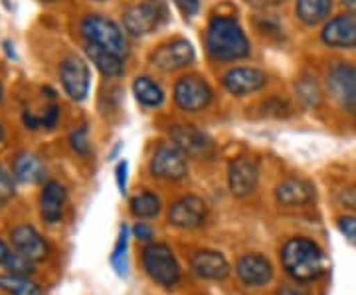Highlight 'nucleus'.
<instances>
[{
	"instance_id": "23",
	"label": "nucleus",
	"mask_w": 356,
	"mask_h": 295,
	"mask_svg": "<svg viewBox=\"0 0 356 295\" xmlns=\"http://www.w3.org/2000/svg\"><path fill=\"white\" fill-rule=\"evenodd\" d=\"M332 8V0H297L295 13L301 22L307 26H315L323 22Z\"/></svg>"
},
{
	"instance_id": "16",
	"label": "nucleus",
	"mask_w": 356,
	"mask_h": 295,
	"mask_svg": "<svg viewBox=\"0 0 356 295\" xmlns=\"http://www.w3.org/2000/svg\"><path fill=\"white\" fill-rule=\"evenodd\" d=\"M10 242H13L14 250L30 257L32 262H40L48 256V244L46 240L40 236V232L30 226V224H20L10 232Z\"/></svg>"
},
{
	"instance_id": "11",
	"label": "nucleus",
	"mask_w": 356,
	"mask_h": 295,
	"mask_svg": "<svg viewBox=\"0 0 356 295\" xmlns=\"http://www.w3.org/2000/svg\"><path fill=\"white\" fill-rule=\"evenodd\" d=\"M206 216H208V206L200 196H194V194L178 198L168 210V222L180 230L198 228L200 224H204Z\"/></svg>"
},
{
	"instance_id": "8",
	"label": "nucleus",
	"mask_w": 356,
	"mask_h": 295,
	"mask_svg": "<svg viewBox=\"0 0 356 295\" xmlns=\"http://www.w3.org/2000/svg\"><path fill=\"white\" fill-rule=\"evenodd\" d=\"M175 102L177 105L186 111V113H196L208 107L212 102V90L210 86L198 76H184L180 77L175 86Z\"/></svg>"
},
{
	"instance_id": "20",
	"label": "nucleus",
	"mask_w": 356,
	"mask_h": 295,
	"mask_svg": "<svg viewBox=\"0 0 356 295\" xmlns=\"http://www.w3.org/2000/svg\"><path fill=\"white\" fill-rule=\"evenodd\" d=\"M275 198L281 206H305L315 198V186L309 180L289 177L277 184L275 189Z\"/></svg>"
},
{
	"instance_id": "25",
	"label": "nucleus",
	"mask_w": 356,
	"mask_h": 295,
	"mask_svg": "<svg viewBox=\"0 0 356 295\" xmlns=\"http://www.w3.org/2000/svg\"><path fill=\"white\" fill-rule=\"evenodd\" d=\"M0 292L8 295H42V287L28 276L6 273L0 276Z\"/></svg>"
},
{
	"instance_id": "33",
	"label": "nucleus",
	"mask_w": 356,
	"mask_h": 295,
	"mask_svg": "<svg viewBox=\"0 0 356 295\" xmlns=\"http://www.w3.org/2000/svg\"><path fill=\"white\" fill-rule=\"evenodd\" d=\"M339 230L343 232V236L350 244H356V216L339 218Z\"/></svg>"
},
{
	"instance_id": "29",
	"label": "nucleus",
	"mask_w": 356,
	"mask_h": 295,
	"mask_svg": "<svg viewBox=\"0 0 356 295\" xmlns=\"http://www.w3.org/2000/svg\"><path fill=\"white\" fill-rule=\"evenodd\" d=\"M6 270L10 271V273H16V276H30V273H34V262L30 260V257H26L24 254H20V252H10V256L6 260Z\"/></svg>"
},
{
	"instance_id": "14",
	"label": "nucleus",
	"mask_w": 356,
	"mask_h": 295,
	"mask_svg": "<svg viewBox=\"0 0 356 295\" xmlns=\"http://www.w3.org/2000/svg\"><path fill=\"white\" fill-rule=\"evenodd\" d=\"M236 273L240 282L248 287H261L267 285L273 278V266L261 254H243L236 262Z\"/></svg>"
},
{
	"instance_id": "26",
	"label": "nucleus",
	"mask_w": 356,
	"mask_h": 295,
	"mask_svg": "<svg viewBox=\"0 0 356 295\" xmlns=\"http://www.w3.org/2000/svg\"><path fill=\"white\" fill-rule=\"evenodd\" d=\"M129 206H131L133 216L149 220L154 218V216H159V212H161V198L154 193L143 191V193L135 194V196L131 198V205Z\"/></svg>"
},
{
	"instance_id": "3",
	"label": "nucleus",
	"mask_w": 356,
	"mask_h": 295,
	"mask_svg": "<svg viewBox=\"0 0 356 295\" xmlns=\"http://www.w3.org/2000/svg\"><path fill=\"white\" fill-rule=\"evenodd\" d=\"M140 260H143V268L147 271V276L154 283L163 287H175L180 282L178 260L166 244L153 242V244L145 246Z\"/></svg>"
},
{
	"instance_id": "38",
	"label": "nucleus",
	"mask_w": 356,
	"mask_h": 295,
	"mask_svg": "<svg viewBox=\"0 0 356 295\" xmlns=\"http://www.w3.org/2000/svg\"><path fill=\"white\" fill-rule=\"evenodd\" d=\"M275 295H309L303 292L301 287H295V285H281L280 289L275 292Z\"/></svg>"
},
{
	"instance_id": "37",
	"label": "nucleus",
	"mask_w": 356,
	"mask_h": 295,
	"mask_svg": "<svg viewBox=\"0 0 356 295\" xmlns=\"http://www.w3.org/2000/svg\"><path fill=\"white\" fill-rule=\"evenodd\" d=\"M250 6H254V8H271V6H277L281 4L283 0H245Z\"/></svg>"
},
{
	"instance_id": "19",
	"label": "nucleus",
	"mask_w": 356,
	"mask_h": 295,
	"mask_svg": "<svg viewBox=\"0 0 356 295\" xmlns=\"http://www.w3.org/2000/svg\"><path fill=\"white\" fill-rule=\"evenodd\" d=\"M192 270L202 280H224L229 276V264L216 250H200L192 256Z\"/></svg>"
},
{
	"instance_id": "21",
	"label": "nucleus",
	"mask_w": 356,
	"mask_h": 295,
	"mask_svg": "<svg viewBox=\"0 0 356 295\" xmlns=\"http://www.w3.org/2000/svg\"><path fill=\"white\" fill-rule=\"evenodd\" d=\"M13 175L14 179L24 184H36L46 177V165L38 154L24 151V153L16 154L13 163Z\"/></svg>"
},
{
	"instance_id": "42",
	"label": "nucleus",
	"mask_w": 356,
	"mask_h": 295,
	"mask_svg": "<svg viewBox=\"0 0 356 295\" xmlns=\"http://www.w3.org/2000/svg\"><path fill=\"white\" fill-rule=\"evenodd\" d=\"M42 2H56V0H42Z\"/></svg>"
},
{
	"instance_id": "24",
	"label": "nucleus",
	"mask_w": 356,
	"mask_h": 295,
	"mask_svg": "<svg viewBox=\"0 0 356 295\" xmlns=\"http://www.w3.org/2000/svg\"><path fill=\"white\" fill-rule=\"evenodd\" d=\"M133 93L137 97V102L145 107H159L161 103L165 102V91L163 88L147 76H140L135 79L133 83Z\"/></svg>"
},
{
	"instance_id": "12",
	"label": "nucleus",
	"mask_w": 356,
	"mask_h": 295,
	"mask_svg": "<svg viewBox=\"0 0 356 295\" xmlns=\"http://www.w3.org/2000/svg\"><path fill=\"white\" fill-rule=\"evenodd\" d=\"M194 48L188 40L177 38L159 46L151 56V62L163 72H175L194 62Z\"/></svg>"
},
{
	"instance_id": "10",
	"label": "nucleus",
	"mask_w": 356,
	"mask_h": 295,
	"mask_svg": "<svg viewBox=\"0 0 356 295\" xmlns=\"http://www.w3.org/2000/svg\"><path fill=\"white\" fill-rule=\"evenodd\" d=\"M60 79L64 86L65 93L74 102H83L89 93V83H91V74L86 60L72 56L62 62L60 65Z\"/></svg>"
},
{
	"instance_id": "31",
	"label": "nucleus",
	"mask_w": 356,
	"mask_h": 295,
	"mask_svg": "<svg viewBox=\"0 0 356 295\" xmlns=\"http://www.w3.org/2000/svg\"><path fill=\"white\" fill-rule=\"evenodd\" d=\"M14 175H10L6 167L0 163V205L8 202L14 196Z\"/></svg>"
},
{
	"instance_id": "41",
	"label": "nucleus",
	"mask_w": 356,
	"mask_h": 295,
	"mask_svg": "<svg viewBox=\"0 0 356 295\" xmlns=\"http://www.w3.org/2000/svg\"><path fill=\"white\" fill-rule=\"evenodd\" d=\"M4 139V129H2V125H0V141Z\"/></svg>"
},
{
	"instance_id": "18",
	"label": "nucleus",
	"mask_w": 356,
	"mask_h": 295,
	"mask_svg": "<svg viewBox=\"0 0 356 295\" xmlns=\"http://www.w3.org/2000/svg\"><path fill=\"white\" fill-rule=\"evenodd\" d=\"M65 202H67V191L64 184L58 180H48L40 194V212L42 218L48 224H56L64 216Z\"/></svg>"
},
{
	"instance_id": "27",
	"label": "nucleus",
	"mask_w": 356,
	"mask_h": 295,
	"mask_svg": "<svg viewBox=\"0 0 356 295\" xmlns=\"http://www.w3.org/2000/svg\"><path fill=\"white\" fill-rule=\"evenodd\" d=\"M295 90H297L299 99L305 103L307 107H318L321 102H323V91L318 88L315 77H301L295 83Z\"/></svg>"
},
{
	"instance_id": "36",
	"label": "nucleus",
	"mask_w": 356,
	"mask_h": 295,
	"mask_svg": "<svg viewBox=\"0 0 356 295\" xmlns=\"http://www.w3.org/2000/svg\"><path fill=\"white\" fill-rule=\"evenodd\" d=\"M172 2L180 8V13L186 16H194L200 8V0H172Z\"/></svg>"
},
{
	"instance_id": "6",
	"label": "nucleus",
	"mask_w": 356,
	"mask_h": 295,
	"mask_svg": "<svg viewBox=\"0 0 356 295\" xmlns=\"http://www.w3.org/2000/svg\"><path fill=\"white\" fill-rule=\"evenodd\" d=\"M327 86L332 99L343 109L356 113V65L348 62H337L331 65Z\"/></svg>"
},
{
	"instance_id": "7",
	"label": "nucleus",
	"mask_w": 356,
	"mask_h": 295,
	"mask_svg": "<svg viewBox=\"0 0 356 295\" xmlns=\"http://www.w3.org/2000/svg\"><path fill=\"white\" fill-rule=\"evenodd\" d=\"M149 167H151L153 177L163 180H182L188 175L186 154L182 153L175 143L159 145Z\"/></svg>"
},
{
	"instance_id": "28",
	"label": "nucleus",
	"mask_w": 356,
	"mask_h": 295,
	"mask_svg": "<svg viewBox=\"0 0 356 295\" xmlns=\"http://www.w3.org/2000/svg\"><path fill=\"white\" fill-rule=\"evenodd\" d=\"M127 248H129V228L123 224L119 230V238L111 254V264L119 276H127Z\"/></svg>"
},
{
	"instance_id": "43",
	"label": "nucleus",
	"mask_w": 356,
	"mask_h": 295,
	"mask_svg": "<svg viewBox=\"0 0 356 295\" xmlns=\"http://www.w3.org/2000/svg\"><path fill=\"white\" fill-rule=\"evenodd\" d=\"M0 97H2V86H0Z\"/></svg>"
},
{
	"instance_id": "44",
	"label": "nucleus",
	"mask_w": 356,
	"mask_h": 295,
	"mask_svg": "<svg viewBox=\"0 0 356 295\" xmlns=\"http://www.w3.org/2000/svg\"><path fill=\"white\" fill-rule=\"evenodd\" d=\"M99 2H102V0H99Z\"/></svg>"
},
{
	"instance_id": "2",
	"label": "nucleus",
	"mask_w": 356,
	"mask_h": 295,
	"mask_svg": "<svg viewBox=\"0 0 356 295\" xmlns=\"http://www.w3.org/2000/svg\"><path fill=\"white\" fill-rule=\"evenodd\" d=\"M206 48L212 58L232 62L250 56V40L238 20L228 16H216L210 20L206 30Z\"/></svg>"
},
{
	"instance_id": "22",
	"label": "nucleus",
	"mask_w": 356,
	"mask_h": 295,
	"mask_svg": "<svg viewBox=\"0 0 356 295\" xmlns=\"http://www.w3.org/2000/svg\"><path fill=\"white\" fill-rule=\"evenodd\" d=\"M86 54L91 60V64L95 65L103 76L117 77L123 74L125 65H123V56L115 54L111 50H105L102 46H95V44H88L86 46Z\"/></svg>"
},
{
	"instance_id": "1",
	"label": "nucleus",
	"mask_w": 356,
	"mask_h": 295,
	"mask_svg": "<svg viewBox=\"0 0 356 295\" xmlns=\"http://www.w3.org/2000/svg\"><path fill=\"white\" fill-rule=\"evenodd\" d=\"M281 264L295 282L309 283L318 280L327 270L323 250L309 238H291L281 248Z\"/></svg>"
},
{
	"instance_id": "15",
	"label": "nucleus",
	"mask_w": 356,
	"mask_h": 295,
	"mask_svg": "<svg viewBox=\"0 0 356 295\" xmlns=\"http://www.w3.org/2000/svg\"><path fill=\"white\" fill-rule=\"evenodd\" d=\"M222 83L234 95H248L266 86L267 74L257 67H234L224 74Z\"/></svg>"
},
{
	"instance_id": "40",
	"label": "nucleus",
	"mask_w": 356,
	"mask_h": 295,
	"mask_svg": "<svg viewBox=\"0 0 356 295\" xmlns=\"http://www.w3.org/2000/svg\"><path fill=\"white\" fill-rule=\"evenodd\" d=\"M343 4L348 8V10L356 13V0H343Z\"/></svg>"
},
{
	"instance_id": "4",
	"label": "nucleus",
	"mask_w": 356,
	"mask_h": 295,
	"mask_svg": "<svg viewBox=\"0 0 356 295\" xmlns=\"http://www.w3.org/2000/svg\"><path fill=\"white\" fill-rule=\"evenodd\" d=\"M81 34L88 40V44L102 46L105 50H111L119 56L127 54V38L121 32V28L113 20L105 18L102 14H89L81 20Z\"/></svg>"
},
{
	"instance_id": "34",
	"label": "nucleus",
	"mask_w": 356,
	"mask_h": 295,
	"mask_svg": "<svg viewBox=\"0 0 356 295\" xmlns=\"http://www.w3.org/2000/svg\"><path fill=\"white\" fill-rule=\"evenodd\" d=\"M133 236L140 240V242H151L154 238V230L147 224V222H137L135 226H133Z\"/></svg>"
},
{
	"instance_id": "5",
	"label": "nucleus",
	"mask_w": 356,
	"mask_h": 295,
	"mask_svg": "<svg viewBox=\"0 0 356 295\" xmlns=\"http://www.w3.org/2000/svg\"><path fill=\"white\" fill-rule=\"evenodd\" d=\"M166 20V6L163 0H143L129 6L123 13V26L133 36H147Z\"/></svg>"
},
{
	"instance_id": "30",
	"label": "nucleus",
	"mask_w": 356,
	"mask_h": 295,
	"mask_svg": "<svg viewBox=\"0 0 356 295\" xmlns=\"http://www.w3.org/2000/svg\"><path fill=\"white\" fill-rule=\"evenodd\" d=\"M70 145H72V149H74L77 154H88L89 151H91V143H89L88 127H86V125H81V127H77L76 131H72V135H70Z\"/></svg>"
},
{
	"instance_id": "13",
	"label": "nucleus",
	"mask_w": 356,
	"mask_h": 295,
	"mask_svg": "<svg viewBox=\"0 0 356 295\" xmlns=\"http://www.w3.org/2000/svg\"><path fill=\"white\" fill-rule=\"evenodd\" d=\"M172 143L186 157L192 159H204L212 154V141L208 135H204L202 131H198L192 125H172L168 131Z\"/></svg>"
},
{
	"instance_id": "35",
	"label": "nucleus",
	"mask_w": 356,
	"mask_h": 295,
	"mask_svg": "<svg viewBox=\"0 0 356 295\" xmlns=\"http://www.w3.org/2000/svg\"><path fill=\"white\" fill-rule=\"evenodd\" d=\"M127 170H129V165L127 161H121L117 168H115V177H117V186H119V191L121 194L127 193Z\"/></svg>"
},
{
	"instance_id": "39",
	"label": "nucleus",
	"mask_w": 356,
	"mask_h": 295,
	"mask_svg": "<svg viewBox=\"0 0 356 295\" xmlns=\"http://www.w3.org/2000/svg\"><path fill=\"white\" fill-rule=\"evenodd\" d=\"M8 256H10V252H8V246L4 244V240L0 238V266H4V264H6Z\"/></svg>"
},
{
	"instance_id": "9",
	"label": "nucleus",
	"mask_w": 356,
	"mask_h": 295,
	"mask_svg": "<svg viewBox=\"0 0 356 295\" xmlns=\"http://www.w3.org/2000/svg\"><path fill=\"white\" fill-rule=\"evenodd\" d=\"M259 182V163L252 157H238L229 163L228 184L229 193L238 198L250 196Z\"/></svg>"
},
{
	"instance_id": "17",
	"label": "nucleus",
	"mask_w": 356,
	"mask_h": 295,
	"mask_svg": "<svg viewBox=\"0 0 356 295\" xmlns=\"http://www.w3.org/2000/svg\"><path fill=\"white\" fill-rule=\"evenodd\" d=\"M323 42L331 48H355L356 14H341L323 28Z\"/></svg>"
},
{
	"instance_id": "32",
	"label": "nucleus",
	"mask_w": 356,
	"mask_h": 295,
	"mask_svg": "<svg viewBox=\"0 0 356 295\" xmlns=\"http://www.w3.org/2000/svg\"><path fill=\"white\" fill-rule=\"evenodd\" d=\"M40 127H46V129H54L56 127V123H58V119H60V107L58 105H48L46 109H44V113H40Z\"/></svg>"
}]
</instances>
